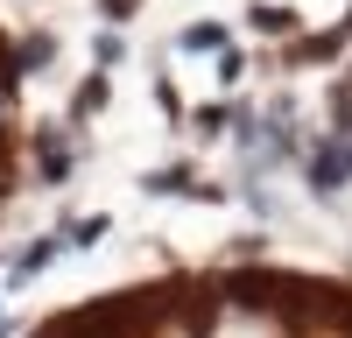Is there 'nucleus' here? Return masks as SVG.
Returning a JSON list of instances; mask_svg holds the SVG:
<instances>
[{
	"label": "nucleus",
	"mask_w": 352,
	"mask_h": 338,
	"mask_svg": "<svg viewBox=\"0 0 352 338\" xmlns=\"http://www.w3.org/2000/svg\"><path fill=\"white\" fill-rule=\"evenodd\" d=\"M56 247H64V240H36V247H28L21 261H14V282H28V275H43V268L56 261Z\"/></svg>",
	"instance_id": "f257e3e1"
},
{
	"label": "nucleus",
	"mask_w": 352,
	"mask_h": 338,
	"mask_svg": "<svg viewBox=\"0 0 352 338\" xmlns=\"http://www.w3.org/2000/svg\"><path fill=\"white\" fill-rule=\"evenodd\" d=\"M106 225H113V218H99V212H92V218H78V225H71V247H92Z\"/></svg>",
	"instance_id": "f03ea898"
},
{
	"label": "nucleus",
	"mask_w": 352,
	"mask_h": 338,
	"mask_svg": "<svg viewBox=\"0 0 352 338\" xmlns=\"http://www.w3.org/2000/svg\"><path fill=\"white\" fill-rule=\"evenodd\" d=\"M99 99H106V78H92V84H85V92H78V106H71V113H78V120H85V113H92Z\"/></svg>",
	"instance_id": "7ed1b4c3"
},
{
	"label": "nucleus",
	"mask_w": 352,
	"mask_h": 338,
	"mask_svg": "<svg viewBox=\"0 0 352 338\" xmlns=\"http://www.w3.org/2000/svg\"><path fill=\"white\" fill-rule=\"evenodd\" d=\"M0 338H8V317H0Z\"/></svg>",
	"instance_id": "20e7f679"
}]
</instances>
